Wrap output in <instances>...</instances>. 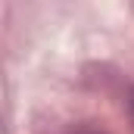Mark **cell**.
<instances>
[{"mask_svg":"<svg viewBox=\"0 0 134 134\" xmlns=\"http://www.w3.org/2000/svg\"><path fill=\"white\" fill-rule=\"evenodd\" d=\"M84 134H106V131H84Z\"/></svg>","mask_w":134,"mask_h":134,"instance_id":"6da1fadb","label":"cell"},{"mask_svg":"<svg viewBox=\"0 0 134 134\" xmlns=\"http://www.w3.org/2000/svg\"><path fill=\"white\" fill-rule=\"evenodd\" d=\"M131 109H134V94H131Z\"/></svg>","mask_w":134,"mask_h":134,"instance_id":"7a4b0ae2","label":"cell"}]
</instances>
